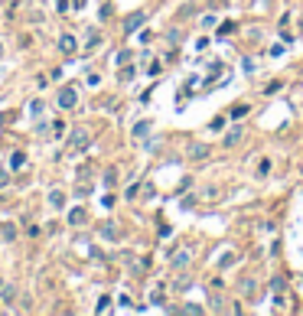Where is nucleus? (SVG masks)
<instances>
[{
  "label": "nucleus",
  "instance_id": "obj_1",
  "mask_svg": "<svg viewBox=\"0 0 303 316\" xmlns=\"http://www.w3.org/2000/svg\"><path fill=\"white\" fill-rule=\"evenodd\" d=\"M62 104H66V108H72V104H75V92L72 88H66V95H62V98H59Z\"/></svg>",
  "mask_w": 303,
  "mask_h": 316
},
{
  "label": "nucleus",
  "instance_id": "obj_2",
  "mask_svg": "<svg viewBox=\"0 0 303 316\" xmlns=\"http://www.w3.org/2000/svg\"><path fill=\"white\" fill-rule=\"evenodd\" d=\"M62 49L72 52V49H75V39H72V36H62Z\"/></svg>",
  "mask_w": 303,
  "mask_h": 316
},
{
  "label": "nucleus",
  "instance_id": "obj_3",
  "mask_svg": "<svg viewBox=\"0 0 303 316\" xmlns=\"http://www.w3.org/2000/svg\"><path fill=\"white\" fill-rule=\"evenodd\" d=\"M238 137H242V130H231V134L225 137V144H228V147H231V144H238Z\"/></svg>",
  "mask_w": 303,
  "mask_h": 316
}]
</instances>
